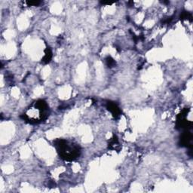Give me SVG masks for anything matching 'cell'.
Wrapping results in <instances>:
<instances>
[{
  "instance_id": "cell-1",
  "label": "cell",
  "mask_w": 193,
  "mask_h": 193,
  "mask_svg": "<svg viewBox=\"0 0 193 193\" xmlns=\"http://www.w3.org/2000/svg\"><path fill=\"white\" fill-rule=\"evenodd\" d=\"M54 146L60 158L65 161H73L80 156L81 147L77 143L71 141L57 139L54 141Z\"/></svg>"
},
{
  "instance_id": "cell-2",
  "label": "cell",
  "mask_w": 193,
  "mask_h": 193,
  "mask_svg": "<svg viewBox=\"0 0 193 193\" xmlns=\"http://www.w3.org/2000/svg\"><path fill=\"white\" fill-rule=\"evenodd\" d=\"M27 113L21 115V118L30 124H38L46 119L49 114L47 103L43 100H39L34 103Z\"/></svg>"
},
{
  "instance_id": "cell-3",
  "label": "cell",
  "mask_w": 193,
  "mask_h": 193,
  "mask_svg": "<svg viewBox=\"0 0 193 193\" xmlns=\"http://www.w3.org/2000/svg\"><path fill=\"white\" fill-rule=\"evenodd\" d=\"M192 134L189 131V130L186 131L181 136L180 140V145L185 147H192Z\"/></svg>"
},
{
  "instance_id": "cell-4",
  "label": "cell",
  "mask_w": 193,
  "mask_h": 193,
  "mask_svg": "<svg viewBox=\"0 0 193 193\" xmlns=\"http://www.w3.org/2000/svg\"><path fill=\"white\" fill-rule=\"evenodd\" d=\"M106 108L107 110L112 113V115H113L114 118H118V117H119V115H121V110H120L118 106L117 105L115 102L111 101L107 102Z\"/></svg>"
},
{
  "instance_id": "cell-5",
  "label": "cell",
  "mask_w": 193,
  "mask_h": 193,
  "mask_svg": "<svg viewBox=\"0 0 193 193\" xmlns=\"http://www.w3.org/2000/svg\"><path fill=\"white\" fill-rule=\"evenodd\" d=\"M52 58V52L50 49V48H47L44 50V55L42 57V62L43 64H48L51 61Z\"/></svg>"
},
{
  "instance_id": "cell-6",
  "label": "cell",
  "mask_w": 193,
  "mask_h": 193,
  "mask_svg": "<svg viewBox=\"0 0 193 193\" xmlns=\"http://www.w3.org/2000/svg\"><path fill=\"white\" fill-rule=\"evenodd\" d=\"M106 62L107 66L109 67H113L115 65V61L114 60V59L110 57V56H109V57H107L106 58Z\"/></svg>"
},
{
  "instance_id": "cell-7",
  "label": "cell",
  "mask_w": 193,
  "mask_h": 193,
  "mask_svg": "<svg viewBox=\"0 0 193 193\" xmlns=\"http://www.w3.org/2000/svg\"><path fill=\"white\" fill-rule=\"evenodd\" d=\"M180 17L182 20H190V21H192V14H190L189 12H188V11H183V12L180 15Z\"/></svg>"
},
{
  "instance_id": "cell-8",
  "label": "cell",
  "mask_w": 193,
  "mask_h": 193,
  "mask_svg": "<svg viewBox=\"0 0 193 193\" xmlns=\"http://www.w3.org/2000/svg\"><path fill=\"white\" fill-rule=\"evenodd\" d=\"M42 3V2L40 1H28L26 2V4L28 6H38Z\"/></svg>"
},
{
  "instance_id": "cell-9",
  "label": "cell",
  "mask_w": 193,
  "mask_h": 193,
  "mask_svg": "<svg viewBox=\"0 0 193 193\" xmlns=\"http://www.w3.org/2000/svg\"><path fill=\"white\" fill-rule=\"evenodd\" d=\"M102 4H107V5H111L113 4V2H101Z\"/></svg>"
}]
</instances>
